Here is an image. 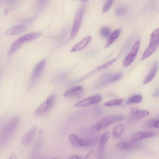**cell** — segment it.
<instances>
[{"label":"cell","instance_id":"1","mask_svg":"<svg viewBox=\"0 0 159 159\" xmlns=\"http://www.w3.org/2000/svg\"><path fill=\"white\" fill-rule=\"evenodd\" d=\"M19 120V117L15 116L6 123L0 135V143L2 144V143H4L14 133L18 125Z\"/></svg>","mask_w":159,"mask_h":159},{"label":"cell","instance_id":"2","mask_svg":"<svg viewBox=\"0 0 159 159\" xmlns=\"http://www.w3.org/2000/svg\"><path fill=\"white\" fill-rule=\"evenodd\" d=\"M125 117L119 115H112L106 117L98 123L94 125L90 129L91 133H94L99 130L103 129L112 124L116 122L123 120Z\"/></svg>","mask_w":159,"mask_h":159},{"label":"cell","instance_id":"3","mask_svg":"<svg viewBox=\"0 0 159 159\" xmlns=\"http://www.w3.org/2000/svg\"><path fill=\"white\" fill-rule=\"evenodd\" d=\"M159 30L158 28L155 30L151 35L149 44L146 49L141 60H144L150 56L157 50L159 44Z\"/></svg>","mask_w":159,"mask_h":159},{"label":"cell","instance_id":"4","mask_svg":"<svg viewBox=\"0 0 159 159\" xmlns=\"http://www.w3.org/2000/svg\"><path fill=\"white\" fill-rule=\"evenodd\" d=\"M56 100V96L52 95L49 96L46 100L35 110V115L40 116L44 115L50 111L53 107Z\"/></svg>","mask_w":159,"mask_h":159},{"label":"cell","instance_id":"5","mask_svg":"<svg viewBox=\"0 0 159 159\" xmlns=\"http://www.w3.org/2000/svg\"><path fill=\"white\" fill-rule=\"evenodd\" d=\"M140 39H138L134 44L131 51L126 56L123 62L124 67L129 66L134 60L140 47Z\"/></svg>","mask_w":159,"mask_h":159},{"label":"cell","instance_id":"6","mask_svg":"<svg viewBox=\"0 0 159 159\" xmlns=\"http://www.w3.org/2000/svg\"><path fill=\"white\" fill-rule=\"evenodd\" d=\"M122 76L121 73H119L115 75L106 74L102 77L101 79V82L95 86V88L99 89L105 85L116 81L120 79Z\"/></svg>","mask_w":159,"mask_h":159},{"label":"cell","instance_id":"7","mask_svg":"<svg viewBox=\"0 0 159 159\" xmlns=\"http://www.w3.org/2000/svg\"><path fill=\"white\" fill-rule=\"evenodd\" d=\"M46 60L43 59L40 61L34 67L31 75L30 84H34L40 77L45 65Z\"/></svg>","mask_w":159,"mask_h":159},{"label":"cell","instance_id":"8","mask_svg":"<svg viewBox=\"0 0 159 159\" xmlns=\"http://www.w3.org/2000/svg\"><path fill=\"white\" fill-rule=\"evenodd\" d=\"M102 99L100 95L96 94L77 102L75 105V107H87L98 103Z\"/></svg>","mask_w":159,"mask_h":159},{"label":"cell","instance_id":"9","mask_svg":"<svg viewBox=\"0 0 159 159\" xmlns=\"http://www.w3.org/2000/svg\"><path fill=\"white\" fill-rule=\"evenodd\" d=\"M83 90V89L82 86H75L67 90L63 95L67 98H79L81 97Z\"/></svg>","mask_w":159,"mask_h":159},{"label":"cell","instance_id":"10","mask_svg":"<svg viewBox=\"0 0 159 159\" xmlns=\"http://www.w3.org/2000/svg\"><path fill=\"white\" fill-rule=\"evenodd\" d=\"M36 127L33 126L30 128L23 136L21 141V144L24 146L29 145L31 142L35 134Z\"/></svg>","mask_w":159,"mask_h":159},{"label":"cell","instance_id":"11","mask_svg":"<svg viewBox=\"0 0 159 159\" xmlns=\"http://www.w3.org/2000/svg\"><path fill=\"white\" fill-rule=\"evenodd\" d=\"M135 142L128 141H122L116 144L115 146L121 150L129 151L134 150L138 146L137 143Z\"/></svg>","mask_w":159,"mask_h":159},{"label":"cell","instance_id":"12","mask_svg":"<svg viewBox=\"0 0 159 159\" xmlns=\"http://www.w3.org/2000/svg\"><path fill=\"white\" fill-rule=\"evenodd\" d=\"M156 133L153 132H138L134 134L130 137L131 141L135 142L143 139L153 137Z\"/></svg>","mask_w":159,"mask_h":159},{"label":"cell","instance_id":"13","mask_svg":"<svg viewBox=\"0 0 159 159\" xmlns=\"http://www.w3.org/2000/svg\"><path fill=\"white\" fill-rule=\"evenodd\" d=\"M92 37L90 36L84 37L78 43L75 45L72 48L70 52H77L83 49L89 43Z\"/></svg>","mask_w":159,"mask_h":159},{"label":"cell","instance_id":"14","mask_svg":"<svg viewBox=\"0 0 159 159\" xmlns=\"http://www.w3.org/2000/svg\"><path fill=\"white\" fill-rule=\"evenodd\" d=\"M131 116L134 120H138L148 116L149 112L146 110H139L137 108H132L131 110Z\"/></svg>","mask_w":159,"mask_h":159},{"label":"cell","instance_id":"15","mask_svg":"<svg viewBox=\"0 0 159 159\" xmlns=\"http://www.w3.org/2000/svg\"><path fill=\"white\" fill-rule=\"evenodd\" d=\"M158 68V62L156 61L152 65L148 74L144 80V84H147L152 80L156 74Z\"/></svg>","mask_w":159,"mask_h":159},{"label":"cell","instance_id":"16","mask_svg":"<svg viewBox=\"0 0 159 159\" xmlns=\"http://www.w3.org/2000/svg\"><path fill=\"white\" fill-rule=\"evenodd\" d=\"M25 42V41L23 36L18 38L11 47L8 51V54L11 55L13 54Z\"/></svg>","mask_w":159,"mask_h":159},{"label":"cell","instance_id":"17","mask_svg":"<svg viewBox=\"0 0 159 159\" xmlns=\"http://www.w3.org/2000/svg\"><path fill=\"white\" fill-rule=\"evenodd\" d=\"M107 68L106 64L104 63L102 66L98 67L96 69L89 72L82 76L79 80V81H82L94 75L101 71Z\"/></svg>","mask_w":159,"mask_h":159},{"label":"cell","instance_id":"18","mask_svg":"<svg viewBox=\"0 0 159 159\" xmlns=\"http://www.w3.org/2000/svg\"><path fill=\"white\" fill-rule=\"evenodd\" d=\"M25 30V27L23 25H18L8 29L6 32L7 35H11L21 33Z\"/></svg>","mask_w":159,"mask_h":159},{"label":"cell","instance_id":"19","mask_svg":"<svg viewBox=\"0 0 159 159\" xmlns=\"http://www.w3.org/2000/svg\"><path fill=\"white\" fill-rule=\"evenodd\" d=\"M121 30L118 29L115 30L109 36L106 42L104 48H107L112 44L117 38L121 33Z\"/></svg>","mask_w":159,"mask_h":159},{"label":"cell","instance_id":"20","mask_svg":"<svg viewBox=\"0 0 159 159\" xmlns=\"http://www.w3.org/2000/svg\"><path fill=\"white\" fill-rule=\"evenodd\" d=\"M82 20L75 19L72 27L70 36V39H72L77 35L80 29Z\"/></svg>","mask_w":159,"mask_h":159},{"label":"cell","instance_id":"21","mask_svg":"<svg viewBox=\"0 0 159 159\" xmlns=\"http://www.w3.org/2000/svg\"><path fill=\"white\" fill-rule=\"evenodd\" d=\"M110 132L107 131L104 133L101 137L99 144V150L102 151L110 134Z\"/></svg>","mask_w":159,"mask_h":159},{"label":"cell","instance_id":"22","mask_svg":"<svg viewBox=\"0 0 159 159\" xmlns=\"http://www.w3.org/2000/svg\"><path fill=\"white\" fill-rule=\"evenodd\" d=\"M159 120L157 119H152L145 121L143 127L145 129L158 128Z\"/></svg>","mask_w":159,"mask_h":159},{"label":"cell","instance_id":"23","mask_svg":"<svg viewBox=\"0 0 159 159\" xmlns=\"http://www.w3.org/2000/svg\"><path fill=\"white\" fill-rule=\"evenodd\" d=\"M125 130V127L122 124H120L116 125L112 130L113 135L116 137L121 136L124 133Z\"/></svg>","mask_w":159,"mask_h":159},{"label":"cell","instance_id":"24","mask_svg":"<svg viewBox=\"0 0 159 159\" xmlns=\"http://www.w3.org/2000/svg\"><path fill=\"white\" fill-rule=\"evenodd\" d=\"M142 96L139 94L133 95L129 98L126 101V105H130L140 102L142 100Z\"/></svg>","mask_w":159,"mask_h":159},{"label":"cell","instance_id":"25","mask_svg":"<svg viewBox=\"0 0 159 159\" xmlns=\"http://www.w3.org/2000/svg\"><path fill=\"white\" fill-rule=\"evenodd\" d=\"M41 35V33L40 32H32L23 36L25 42H26L34 40L39 37Z\"/></svg>","mask_w":159,"mask_h":159},{"label":"cell","instance_id":"26","mask_svg":"<svg viewBox=\"0 0 159 159\" xmlns=\"http://www.w3.org/2000/svg\"><path fill=\"white\" fill-rule=\"evenodd\" d=\"M127 12L126 7L124 5L118 6L116 9L115 14L116 16L118 17H122L125 15Z\"/></svg>","mask_w":159,"mask_h":159},{"label":"cell","instance_id":"27","mask_svg":"<svg viewBox=\"0 0 159 159\" xmlns=\"http://www.w3.org/2000/svg\"><path fill=\"white\" fill-rule=\"evenodd\" d=\"M123 99H112L105 102L104 105L106 106L112 107L120 105L123 101Z\"/></svg>","mask_w":159,"mask_h":159},{"label":"cell","instance_id":"28","mask_svg":"<svg viewBox=\"0 0 159 159\" xmlns=\"http://www.w3.org/2000/svg\"><path fill=\"white\" fill-rule=\"evenodd\" d=\"M70 142L73 146L76 147L80 146L79 140L80 138L74 134H71L69 136Z\"/></svg>","mask_w":159,"mask_h":159},{"label":"cell","instance_id":"29","mask_svg":"<svg viewBox=\"0 0 159 159\" xmlns=\"http://www.w3.org/2000/svg\"><path fill=\"white\" fill-rule=\"evenodd\" d=\"M100 33L103 38L106 39L109 37L111 33V29L107 26H104L101 28Z\"/></svg>","mask_w":159,"mask_h":159},{"label":"cell","instance_id":"30","mask_svg":"<svg viewBox=\"0 0 159 159\" xmlns=\"http://www.w3.org/2000/svg\"><path fill=\"white\" fill-rule=\"evenodd\" d=\"M94 142L93 141L85 140L82 139H80L79 145L80 146L85 147H89L94 145Z\"/></svg>","mask_w":159,"mask_h":159},{"label":"cell","instance_id":"31","mask_svg":"<svg viewBox=\"0 0 159 159\" xmlns=\"http://www.w3.org/2000/svg\"><path fill=\"white\" fill-rule=\"evenodd\" d=\"M113 1L107 0L105 3L102 8V11L103 12H107L111 6Z\"/></svg>","mask_w":159,"mask_h":159},{"label":"cell","instance_id":"32","mask_svg":"<svg viewBox=\"0 0 159 159\" xmlns=\"http://www.w3.org/2000/svg\"><path fill=\"white\" fill-rule=\"evenodd\" d=\"M93 154L94 151L93 149H91L87 154L84 159H93Z\"/></svg>","mask_w":159,"mask_h":159},{"label":"cell","instance_id":"33","mask_svg":"<svg viewBox=\"0 0 159 159\" xmlns=\"http://www.w3.org/2000/svg\"><path fill=\"white\" fill-rule=\"evenodd\" d=\"M40 2L38 3V8L40 10L44 7L45 4H46L45 1H40Z\"/></svg>","mask_w":159,"mask_h":159},{"label":"cell","instance_id":"34","mask_svg":"<svg viewBox=\"0 0 159 159\" xmlns=\"http://www.w3.org/2000/svg\"><path fill=\"white\" fill-rule=\"evenodd\" d=\"M16 158L17 157L16 154L12 153L10 155L9 159H16Z\"/></svg>","mask_w":159,"mask_h":159},{"label":"cell","instance_id":"35","mask_svg":"<svg viewBox=\"0 0 159 159\" xmlns=\"http://www.w3.org/2000/svg\"><path fill=\"white\" fill-rule=\"evenodd\" d=\"M69 159H79L78 156L75 155H72L71 156Z\"/></svg>","mask_w":159,"mask_h":159},{"label":"cell","instance_id":"36","mask_svg":"<svg viewBox=\"0 0 159 159\" xmlns=\"http://www.w3.org/2000/svg\"><path fill=\"white\" fill-rule=\"evenodd\" d=\"M159 90H158V89H156L154 93V96H156V97H157L158 96V95H159V91H158Z\"/></svg>","mask_w":159,"mask_h":159},{"label":"cell","instance_id":"37","mask_svg":"<svg viewBox=\"0 0 159 159\" xmlns=\"http://www.w3.org/2000/svg\"><path fill=\"white\" fill-rule=\"evenodd\" d=\"M43 129H39V130L38 131V133L39 134H42V133L43 132Z\"/></svg>","mask_w":159,"mask_h":159},{"label":"cell","instance_id":"38","mask_svg":"<svg viewBox=\"0 0 159 159\" xmlns=\"http://www.w3.org/2000/svg\"><path fill=\"white\" fill-rule=\"evenodd\" d=\"M52 159H56V158H52Z\"/></svg>","mask_w":159,"mask_h":159}]
</instances>
